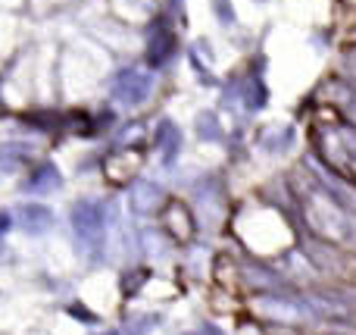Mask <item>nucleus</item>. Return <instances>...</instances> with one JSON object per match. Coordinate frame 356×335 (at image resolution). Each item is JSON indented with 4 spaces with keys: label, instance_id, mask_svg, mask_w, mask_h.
<instances>
[{
    "label": "nucleus",
    "instance_id": "nucleus-1",
    "mask_svg": "<svg viewBox=\"0 0 356 335\" xmlns=\"http://www.w3.org/2000/svg\"><path fill=\"white\" fill-rule=\"evenodd\" d=\"M72 229L85 248H97L104 242V204L81 201L72 207Z\"/></svg>",
    "mask_w": 356,
    "mask_h": 335
},
{
    "label": "nucleus",
    "instance_id": "nucleus-2",
    "mask_svg": "<svg viewBox=\"0 0 356 335\" xmlns=\"http://www.w3.org/2000/svg\"><path fill=\"white\" fill-rule=\"evenodd\" d=\"M147 88H150V79L141 75V69H125L122 75L116 79V100L119 104H138V100L147 98Z\"/></svg>",
    "mask_w": 356,
    "mask_h": 335
},
{
    "label": "nucleus",
    "instance_id": "nucleus-3",
    "mask_svg": "<svg viewBox=\"0 0 356 335\" xmlns=\"http://www.w3.org/2000/svg\"><path fill=\"white\" fill-rule=\"evenodd\" d=\"M16 226L38 235V232H47L54 226V213H50V207H41V204H22L16 210Z\"/></svg>",
    "mask_w": 356,
    "mask_h": 335
},
{
    "label": "nucleus",
    "instance_id": "nucleus-4",
    "mask_svg": "<svg viewBox=\"0 0 356 335\" xmlns=\"http://www.w3.org/2000/svg\"><path fill=\"white\" fill-rule=\"evenodd\" d=\"M54 188H60V173H56L50 163H44L41 169L35 173V179L29 182V192H54Z\"/></svg>",
    "mask_w": 356,
    "mask_h": 335
},
{
    "label": "nucleus",
    "instance_id": "nucleus-5",
    "mask_svg": "<svg viewBox=\"0 0 356 335\" xmlns=\"http://www.w3.org/2000/svg\"><path fill=\"white\" fill-rule=\"evenodd\" d=\"M150 323H156V317H147V320H135V323L129 326V335H147L154 326Z\"/></svg>",
    "mask_w": 356,
    "mask_h": 335
},
{
    "label": "nucleus",
    "instance_id": "nucleus-6",
    "mask_svg": "<svg viewBox=\"0 0 356 335\" xmlns=\"http://www.w3.org/2000/svg\"><path fill=\"white\" fill-rule=\"evenodd\" d=\"M13 223H16V217H10V213H0V235H3V232L10 229Z\"/></svg>",
    "mask_w": 356,
    "mask_h": 335
},
{
    "label": "nucleus",
    "instance_id": "nucleus-7",
    "mask_svg": "<svg viewBox=\"0 0 356 335\" xmlns=\"http://www.w3.org/2000/svg\"><path fill=\"white\" fill-rule=\"evenodd\" d=\"M110 335H113V332H110Z\"/></svg>",
    "mask_w": 356,
    "mask_h": 335
}]
</instances>
